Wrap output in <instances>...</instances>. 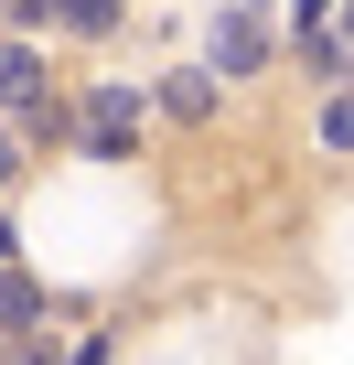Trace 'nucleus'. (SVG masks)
<instances>
[{"instance_id": "ddd939ff", "label": "nucleus", "mask_w": 354, "mask_h": 365, "mask_svg": "<svg viewBox=\"0 0 354 365\" xmlns=\"http://www.w3.org/2000/svg\"><path fill=\"white\" fill-rule=\"evenodd\" d=\"M11 258H22V237H11V215H0V269H11Z\"/></svg>"}, {"instance_id": "6e6552de", "label": "nucleus", "mask_w": 354, "mask_h": 365, "mask_svg": "<svg viewBox=\"0 0 354 365\" xmlns=\"http://www.w3.org/2000/svg\"><path fill=\"white\" fill-rule=\"evenodd\" d=\"M11 365H76V354H65V344H54V333H33V344H22V354H11Z\"/></svg>"}, {"instance_id": "1a4fd4ad", "label": "nucleus", "mask_w": 354, "mask_h": 365, "mask_svg": "<svg viewBox=\"0 0 354 365\" xmlns=\"http://www.w3.org/2000/svg\"><path fill=\"white\" fill-rule=\"evenodd\" d=\"M333 76H354V0H343V33H333Z\"/></svg>"}, {"instance_id": "20e7f679", "label": "nucleus", "mask_w": 354, "mask_h": 365, "mask_svg": "<svg viewBox=\"0 0 354 365\" xmlns=\"http://www.w3.org/2000/svg\"><path fill=\"white\" fill-rule=\"evenodd\" d=\"M43 322V290L22 279V269H0V344H11V333H33Z\"/></svg>"}, {"instance_id": "f257e3e1", "label": "nucleus", "mask_w": 354, "mask_h": 365, "mask_svg": "<svg viewBox=\"0 0 354 365\" xmlns=\"http://www.w3.org/2000/svg\"><path fill=\"white\" fill-rule=\"evenodd\" d=\"M76 140H86L97 161H118V150L140 140V86H97V97L76 108Z\"/></svg>"}, {"instance_id": "423d86ee", "label": "nucleus", "mask_w": 354, "mask_h": 365, "mask_svg": "<svg viewBox=\"0 0 354 365\" xmlns=\"http://www.w3.org/2000/svg\"><path fill=\"white\" fill-rule=\"evenodd\" d=\"M65 33H118V0H54Z\"/></svg>"}, {"instance_id": "39448f33", "label": "nucleus", "mask_w": 354, "mask_h": 365, "mask_svg": "<svg viewBox=\"0 0 354 365\" xmlns=\"http://www.w3.org/2000/svg\"><path fill=\"white\" fill-rule=\"evenodd\" d=\"M161 108H172V118H215V76H172Z\"/></svg>"}, {"instance_id": "4468645a", "label": "nucleus", "mask_w": 354, "mask_h": 365, "mask_svg": "<svg viewBox=\"0 0 354 365\" xmlns=\"http://www.w3.org/2000/svg\"><path fill=\"white\" fill-rule=\"evenodd\" d=\"M236 11H247V0H236Z\"/></svg>"}, {"instance_id": "f8f14e48", "label": "nucleus", "mask_w": 354, "mask_h": 365, "mask_svg": "<svg viewBox=\"0 0 354 365\" xmlns=\"http://www.w3.org/2000/svg\"><path fill=\"white\" fill-rule=\"evenodd\" d=\"M11 172H22V150H11V140H0V194H11Z\"/></svg>"}, {"instance_id": "9b49d317", "label": "nucleus", "mask_w": 354, "mask_h": 365, "mask_svg": "<svg viewBox=\"0 0 354 365\" xmlns=\"http://www.w3.org/2000/svg\"><path fill=\"white\" fill-rule=\"evenodd\" d=\"M0 11H11V22H54V0H0Z\"/></svg>"}, {"instance_id": "0eeeda50", "label": "nucleus", "mask_w": 354, "mask_h": 365, "mask_svg": "<svg viewBox=\"0 0 354 365\" xmlns=\"http://www.w3.org/2000/svg\"><path fill=\"white\" fill-rule=\"evenodd\" d=\"M322 140H333V150H354V86H333V97H322Z\"/></svg>"}, {"instance_id": "f03ea898", "label": "nucleus", "mask_w": 354, "mask_h": 365, "mask_svg": "<svg viewBox=\"0 0 354 365\" xmlns=\"http://www.w3.org/2000/svg\"><path fill=\"white\" fill-rule=\"evenodd\" d=\"M0 108L11 118H54V97H43V54L22 43V33H0ZM65 129V118H54Z\"/></svg>"}, {"instance_id": "9d476101", "label": "nucleus", "mask_w": 354, "mask_h": 365, "mask_svg": "<svg viewBox=\"0 0 354 365\" xmlns=\"http://www.w3.org/2000/svg\"><path fill=\"white\" fill-rule=\"evenodd\" d=\"M76 365H118V344H108V333H86V344H76Z\"/></svg>"}, {"instance_id": "7ed1b4c3", "label": "nucleus", "mask_w": 354, "mask_h": 365, "mask_svg": "<svg viewBox=\"0 0 354 365\" xmlns=\"http://www.w3.org/2000/svg\"><path fill=\"white\" fill-rule=\"evenodd\" d=\"M204 54H215V76H258V65H269V22L226 0V11H215V43H204Z\"/></svg>"}]
</instances>
